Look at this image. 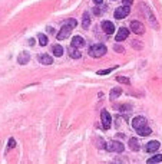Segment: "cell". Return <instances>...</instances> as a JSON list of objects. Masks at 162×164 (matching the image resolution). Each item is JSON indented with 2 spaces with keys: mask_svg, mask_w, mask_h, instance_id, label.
<instances>
[{
  "mask_svg": "<svg viewBox=\"0 0 162 164\" xmlns=\"http://www.w3.org/2000/svg\"><path fill=\"white\" fill-rule=\"evenodd\" d=\"M162 161V154H157V155H154L151 159H148L146 163L148 164H155V163H161Z\"/></svg>",
  "mask_w": 162,
  "mask_h": 164,
  "instance_id": "e0dca14e",
  "label": "cell"
},
{
  "mask_svg": "<svg viewBox=\"0 0 162 164\" xmlns=\"http://www.w3.org/2000/svg\"><path fill=\"white\" fill-rule=\"evenodd\" d=\"M72 46H75V48H83L85 46V39L82 38V36H75V38L72 39Z\"/></svg>",
  "mask_w": 162,
  "mask_h": 164,
  "instance_id": "7c38bea8",
  "label": "cell"
},
{
  "mask_svg": "<svg viewBox=\"0 0 162 164\" xmlns=\"http://www.w3.org/2000/svg\"><path fill=\"white\" fill-rule=\"evenodd\" d=\"M69 55L73 59H79V58H81V53H79V50L76 49L75 46H70L69 48Z\"/></svg>",
  "mask_w": 162,
  "mask_h": 164,
  "instance_id": "9a60e30c",
  "label": "cell"
},
{
  "mask_svg": "<svg viewBox=\"0 0 162 164\" xmlns=\"http://www.w3.org/2000/svg\"><path fill=\"white\" fill-rule=\"evenodd\" d=\"M39 62H40L42 65H52L53 59H52V56H49L48 53H40L39 55Z\"/></svg>",
  "mask_w": 162,
  "mask_h": 164,
  "instance_id": "8fae6325",
  "label": "cell"
},
{
  "mask_svg": "<svg viewBox=\"0 0 162 164\" xmlns=\"http://www.w3.org/2000/svg\"><path fill=\"white\" fill-rule=\"evenodd\" d=\"M131 30L138 35H142V33H145V26L138 20H134V22H131Z\"/></svg>",
  "mask_w": 162,
  "mask_h": 164,
  "instance_id": "8992f818",
  "label": "cell"
},
{
  "mask_svg": "<svg viewBox=\"0 0 162 164\" xmlns=\"http://www.w3.org/2000/svg\"><path fill=\"white\" fill-rule=\"evenodd\" d=\"M102 29L105 30V33L106 35H112L115 30V26L112 22H108V20H105V22H102Z\"/></svg>",
  "mask_w": 162,
  "mask_h": 164,
  "instance_id": "30bf717a",
  "label": "cell"
},
{
  "mask_svg": "<svg viewBox=\"0 0 162 164\" xmlns=\"http://www.w3.org/2000/svg\"><path fill=\"white\" fill-rule=\"evenodd\" d=\"M114 50H115V52H121V53H122V52H124V48H122V46H119V45H115Z\"/></svg>",
  "mask_w": 162,
  "mask_h": 164,
  "instance_id": "cb8c5ba5",
  "label": "cell"
},
{
  "mask_svg": "<svg viewBox=\"0 0 162 164\" xmlns=\"http://www.w3.org/2000/svg\"><path fill=\"white\" fill-rule=\"evenodd\" d=\"M121 92H122V91H121V88H114V89L111 91V95H109V98H111V99L118 98L119 95H121Z\"/></svg>",
  "mask_w": 162,
  "mask_h": 164,
  "instance_id": "ac0fdd59",
  "label": "cell"
},
{
  "mask_svg": "<svg viewBox=\"0 0 162 164\" xmlns=\"http://www.w3.org/2000/svg\"><path fill=\"white\" fill-rule=\"evenodd\" d=\"M89 25H91V17H89V13H85V15H83V22H82V26L85 27V29H88Z\"/></svg>",
  "mask_w": 162,
  "mask_h": 164,
  "instance_id": "d6986e66",
  "label": "cell"
},
{
  "mask_svg": "<svg viewBox=\"0 0 162 164\" xmlns=\"http://www.w3.org/2000/svg\"><path fill=\"white\" fill-rule=\"evenodd\" d=\"M129 148L132 151H139V142L136 138H131L129 140Z\"/></svg>",
  "mask_w": 162,
  "mask_h": 164,
  "instance_id": "5bb4252c",
  "label": "cell"
},
{
  "mask_svg": "<svg viewBox=\"0 0 162 164\" xmlns=\"http://www.w3.org/2000/svg\"><path fill=\"white\" fill-rule=\"evenodd\" d=\"M105 53H106V46L102 43H95L89 48V55L93 58H101Z\"/></svg>",
  "mask_w": 162,
  "mask_h": 164,
  "instance_id": "7a4b0ae2",
  "label": "cell"
},
{
  "mask_svg": "<svg viewBox=\"0 0 162 164\" xmlns=\"http://www.w3.org/2000/svg\"><path fill=\"white\" fill-rule=\"evenodd\" d=\"M106 150L108 151H111V153H122L125 150L124 144L119 141H111L108 142V145H106Z\"/></svg>",
  "mask_w": 162,
  "mask_h": 164,
  "instance_id": "277c9868",
  "label": "cell"
},
{
  "mask_svg": "<svg viewBox=\"0 0 162 164\" xmlns=\"http://www.w3.org/2000/svg\"><path fill=\"white\" fill-rule=\"evenodd\" d=\"M159 147H161V144H159V141H149L148 144H146V153H155L157 150H159Z\"/></svg>",
  "mask_w": 162,
  "mask_h": 164,
  "instance_id": "9c48e42d",
  "label": "cell"
},
{
  "mask_svg": "<svg viewBox=\"0 0 162 164\" xmlns=\"http://www.w3.org/2000/svg\"><path fill=\"white\" fill-rule=\"evenodd\" d=\"M128 35H129V30H128L126 27H121V29L118 30V33H116V38H115V40H116V42L125 40V39L128 38Z\"/></svg>",
  "mask_w": 162,
  "mask_h": 164,
  "instance_id": "ba28073f",
  "label": "cell"
},
{
  "mask_svg": "<svg viewBox=\"0 0 162 164\" xmlns=\"http://www.w3.org/2000/svg\"><path fill=\"white\" fill-rule=\"evenodd\" d=\"M132 3H134V0H124V5L125 6H131Z\"/></svg>",
  "mask_w": 162,
  "mask_h": 164,
  "instance_id": "4316f807",
  "label": "cell"
},
{
  "mask_svg": "<svg viewBox=\"0 0 162 164\" xmlns=\"http://www.w3.org/2000/svg\"><path fill=\"white\" fill-rule=\"evenodd\" d=\"M15 145H16V141H15V140H13V138H10V141H9V147H15Z\"/></svg>",
  "mask_w": 162,
  "mask_h": 164,
  "instance_id": "484cf974",
  "label": "cell"
},
{
  "mask_svg": "<svg viewBox=\"0 0 162 164\" xmlns=\"http://www.w3.org/2000/svg\"><path fill=\"white\" fill-rule=\"evenodd\" d=\"M38 38H39V43L42 45V46H46V45H48V38H46V35H43V33H39Z\"/></svg>",
  "mask_w": 162,
  "mask_h": 164,
  "instance_id": "ffe728a7",
  "label": "cell"
},
{
  "mask_svg": "<svg viewBox=\"0 0 162 164\" xmlns=\"http://www.w3.org/2000/svg\"><path fill=\"white\" fill-rule=\"evenodd\" d=\"M93 13H95V15H98V16H99V15L102 13V10H101V9H98V7H93Z\"/></svg>",
  "mask_w": 162,
  "mask_h": 164,
  "instance_id": "d4e9b609",
  "label": "cell"
},
{
  "mask_svg": "<svg viewBox=\"0 0 162 164\" xmlns=\"http://www.w3.org/2000/svg\"><path fill=\"white\" fill-rule=\"evenodd\" d=\"M101 118H102V125L105 130H108L109 127H111V115H109L108 111H105L103 109L102 112H101Z\"/></svg>",
  "mask_w": 162,
  "mask_h": 164,
  "instance_id": "52a82bcc",
  "label": "cell"
},
{
  "mask_svg": "<svg viewBox=\"0 0 162 164\" xmlns=\"http://www.w3.org/2000/svg\"><path fill=\"white\" fill-rule=\"evenodd\" d=\"M102 2H103V0H93V3H96V5H101Z\"/></svg>",
  "mask_w": 162,
  "mask_h": 164,
  "instance_id": "83f0119b",
  "label": "cell"
},
{
  "mask_svg": "<svg viewBox=\"0 0 162 164\" xmlns=\"http://www.w3.org/2000/svg\"><path fill=\"white\" fill-rule=\"evenodd\" d=\"M114 69H115V68H111V69H103V71H98V75H108V73H111Z\"/></svg>",
  "mask_w": 162,
  "mask_h": 164,
  "instance_id": "7402d4cb",
  "label": "cell"
},
{
  "mask_svg": "<svg viewBox=\"0 0 162 164\" xmlns=\"http://www.w3.org/2000/svg\"><path fill=\"white\" fill-rule=\"evenodd\" d=\"M116 81H118V82H122V84H128V85L131 84L129 79H128V78H125V77H116Z\"/></svg>",
  "mask_w": 162,
  "mask_h": 164,
  "instance_id": "44dd1931",
  "label": "cell"
},
{
  "mask_svg": "<svg viewBox=\"0 0 162 164\" xmlns=\"http://www.w3.org/2000/svg\"><path fill=\"white\" fill-rule=\"evenodd\" d=\"M30 60V55L27 53V52H23V53L19 55V58H17V62L20 63V65H25V63H27Z\"/></svg>",
  "mask_w": 162,
  "mask_h": 164,
  "instance_id": "4fadbf2b",
  "label": "cell"
},
{
  "mask_svg": "<svg viewBox=\"0 0 162 164\" xmlns=\"http://www.w3.org/2000/svg\"><path fill=\"white\" fill-rule=\"evenodd\" d=\"M72 29H73V26H70V25H68V23H63V26H62V29L59 30V33L56 35V38L59 39V40H63V39L69 38Z\"/></svg>",
  "mask_w": 162,
  "mask_h": 164,
  "instance_id": "3957f363",
  "label": "cell"
},
{
  "mask_svg": "<svg viewBox=\"0 0 162 164\" xmlns=\"http://www.w3.org/2000/svg\"><path fill=\"white\" fill-rule=\"evenodd\" d=\"M131 12V7L129 6H121V7H118L116 10H115V17L116 19H124L125 16H128Z\"/></svg>",
  "mask_w": 162,
  "mask_h": 164,
  "instance_id": "5b68a950",
  "label": "cell"
},
{
  "mask_svg": "<svg viewBox=\"0 0 162 164\" xmlns=\"http://www.w3.org/2000/svg\"><path fill=\"white\" fill-rule=\"evenodd\" d=\"M52 52H53L55 56H62L63 55V48L60 45H55L53 48H52Z\"/></svg>",
  "mask_w": 162,
  "mask_h": 164,
  "instance_id": "2e32d148",
  "label": "cell"
},
{
  "mask_svg": "<svg viewBox=\"0 0 162 164\" xmlns=\"http://www.w3.org/2000/svg\"><path fill=\"white\" fill-rule=\"evenodd\" d=\"M132 127L142 137H146V135H149V134H152L151 128L148 127V122H146L145 117H135L134 121H132Z\"/></svg>",
  "mask_w": 162,
  "mask_h": 164,
  "instance_id": "6da1fadb",
  "label": "cell"
},
{
  "mask_svg": "<svg viewBox=\"0 0 162 164\" xmlns=\"http://www.w3.org/2000/svg\"><path fill=\"white\" fill-rule=\"evenodd\" d=\"M63 23H68V25H70V26H73V27L78 25V22H76L75 19H68V20H65Z\"/></svg>",
  "mask_w": 162,
  "mask_h": 164,
  "instance_id": "603a6c76",
  "label": "cell"
}]
</instances>
